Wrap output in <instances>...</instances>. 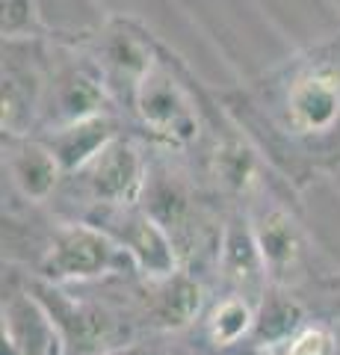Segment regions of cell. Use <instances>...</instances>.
Listing matches in <instances>:
<instances>
[{"label": "cell", "instance_id": "cell-11", "mask_svg": "<svg viewBox=\"0 0 340 355\" xmlns=\"http://www.w3.org/2000/svg\"><path fill=\"white\" fill-rule=\"evenodd\" d=\"M3 172L12 190L30 205L51 202L65 181L57 154L33 133H3Z\"/></svg>", "mask_w": 340, "mask_h": 355}, {"label": "cell", "instance_id": "cell-17", "mask_svg": "<svg viewBox=\"0 0 340 355\" xmlns=\"http://www.w3.org/2000/svg\"><path fill=\"white\" fill-rule=\"evenodd\" d=\"M299 320H302V311L287 296V291H284V287H269V291H263V299L258 302L255 335L263 340V347H269V349L284 347V343L302 329Z\"/></svg>", "mask_w": 340, "mask_h": 355}, {"label": "cell", "instance_id": "cell-16", "mask_svg": "<svg viewBox=\"0 0 340 355\" xmlns=\"http://www.w3.org/2000/svg\"><path fill=\"white\" fill-rule=\"evenodd\" d=\"M258 326V305L243 293H228L207 314V338L213 347H234Z\"/></svg>", "mask_w": 340, "mask_h": 355}, {"label": "cell", "instance_id": "cell-8", "mask_svg": "<svg viewBox=\"0 0 340 355\" xmlns=\"http://www.w3.org/2000/svg\"><path fill=\"white\" fill-rule=\"evenodd\" d=\"M83 222L101 228L125 249L142 282H163L181 270L178 243L142 205L92 207L83 214Z\"/></svg>", "mask_w": 340, "mask_h": 355}, {"label": "cell", "instance_id": "cell-9", "mask_svg": "<svg viewBox=\"0 0 340 355\" xmlns=\"http://www.w3.org/2000/svg\"><path fill=\"white\" fill-rule=\"evenodd\" d=\"M51 36L3 39V133L39 130L51 74Z\"/></svg>", "mask_w": 340, "mask_h": 355}, {"label": "cell", "instance_id": "cell-20", "mask_svg": "<svg viewBox=\"0 0 340 355\" xmlns=\"http://www.w3.org/2000/svg\"><path fill=\"white\" fill-rule=\"evenodd\" d=\"M107 355H160V349H157V343H148V340H130Z\"/></svg>", "mask_w": 340, "mask_h": 355}, {"label": "cell", "instance_id": "cell-18", "mask_svg": "<svg viewBox=\"0 0 340 355\" xmlns=\"http://www.w3.org/2000/svg\"><path fill=\"white\" fill-rule=\"evenodd\" d=\"M51 33L53 30L39 15L36 0H3V39H36Z\"/></svg>", "mask_w": 340, "mask_h": 355}, {"label": "cell", "instance_id": "cell-14", "mask_svg": "<svg viewBox=\"0 0 340 355\" xmlns=\"http://www.w3.org/2000/svg\"><path fill=\"white\" fill-rule=\"evenodd\" d=\"M125 130H127V121L122 116H98V119L78 121V125H65L57 130L39 133V137L48 142L53 154H57L62 172L69 178L74 172H80L83 166H89L98 154H101L116 137H122Z\"/></svg>", "mask_w": 340, "mask_h": 355}, {"label": "cell", "instance_id": "cell-12", "mask_svg": "<svg viewBox=\"0 0 340 355\" xmlns=\"http://www.w3.org/2000/svg\"><path fill=\"white\" fill-rule=\"evenodd\" d=\"M3 347L15 355H65L60 331L30 284L3 293Z\"/></svg>", "mask_w": 340, "mask_h": 355}, {"label": "cell", "instance_id": "cell-5", "mask_svg": "<svg viewBox=\"0 0 340 355\" xmlns=\"http://www.w3.org/2000/svg\"><path fill=\"white\" fill-rule=\"evenodd\" d=\"M136 272L118 243L101 228L83 219H71L53 228L45 252L39 258L36 279L48 284H92L113 275Z\"/></svg>", "mask_w": 340, "mask_h": 355}, {"label": "cell", "instance_id": "cell-4", "mask_svg": "<svg viewBox=\"0 0 340 355\" xmlns=\"http://www.w3.org/2000/svg\"><path fill=\"white\" fill-rule=\"evenodd\" d=\"M83 42L104 74L118 116L127 113L139 83L160 57L163 42L139 18L118 12L107 15L95 30H83Z\"/></svg>", "mask_w": 340, "mask_h": 355}, {"label": "cell", "instance_id": "cell-7", "mask_svg": "<svg viewBox=\"0 0 340 355\" xmlns=\"http://www.w3.org/2000/svg\"><path fill=\"white\" fill-rule=\"evenodd\" d=\"M30 291L51 314L65 355H107L130 343L127 323L109 305L71 296L60 284H48L42 279H33Z\"/></svg>", "mask_w": 340, "mask_h": 355}, {"label": "cell", "instance_id": "cell-2", "mask_svg": "<svg viewBox=\"0 0 340 355\" xmlns=\"http://www.w3.org/2000/svg\"><path fill=\"white\" fill-rule=\"evenodd\" d=\"M219 95H211L195 80L193 69L163 44L157 62L139 83L127 116L134 133L157 151L186 154L204 142Z\"/></svg>", "mask_w": 340, "mask_h": 355}, {"label": "cell", "instance_id": "cell-19", "mask_svg": "<svg viewBox=\"0 0 340 355\" xmlns=\"http://www.w3.org/2000/svg\"><path fill=\"white\" fill-rule=\"evenodd\" d=\"M281 355H337V338L328 326H302L284 343Z\"/></svg>", "mask_w": 340, "mask_h": 355}, {"label": "cell", "instance_id": "cell-3", "mask_svg": "<svg viewBox=\"0 0 340 355\" xmlns=\"http://www.w3.org/2000/svg\"><path fill=\"white\" fill-rule=\"evenodd\" d=\"M98 116H118V110L101 69H98L89 48H86L83 33L65 36V33L53 30L48 95L45 107H42L39 130L33 137Z\"/></svg>", "mask_w": 340, "mask_h": 355}, {"label": "cell", "instance_id": "cell-15", "mask_svg": "<svg viewBox=\"0 0 340 355\" xmlns=\"http://www.w3.org/2000/svg\"><path fill=\"white\" fill-rule=\"evenodd\" d=\"M145 311L151 317V323L163 331H175L190 326L202 311L204 302V291L202 284L178 270L175 275L163 282H145Z\"/></svg>", "mask_w": 340, "mask_h": 355}, {"label": "cell", "instance_id": "cell-6", "mask_svg": "<svg viewBox=\"0 0 340 355\" xmlns=\"http://www.w3.org/2000/svg\"><path fill=\"white\" fill-rule=\"evenodd\" d=\"M145 146L148 142L136 137L134 130H125L89 166L69 175L62 184L78 190V196L86 205V214L92 207L139 205L148 181V166H151Z\"/></svg>", "mask_w": 340, "mask_h": 355}, {"label": "cell", "instance_id": "cell-1", "mask_svg": "<svg viewBox=\"0 0 340 355\" xmlns=\"http://www.w3.org/2000/svg\"><path fill=\"white\" fill-rule=\"evenodd\" d=\"M219 101L290 187L340 172V33L278 60Z\"/></svg>", "mask_w": 340, "mask_h": 355}, {"label": "cell", "instance_id": "cell-10", "mask_svg": "<svg viewBox=\"0 0 340 355\" xmlns=\"http://www.w3.org/2000/svg\"><path fill=\"white\" fill-rule=\"evenodd\" d=\"M251 231H255L258 249L263 266H267V279L269 287H284L293 282V275L302 266L305 254V237L296 216L290 214V207H284L276 198H258L246 207Z\"/></svg>", "mask_w": 340, "mask_h": 355}, {"label": "cell", "instance_id": "cell-13", "mask_svg": "<svg viewBox=\"0 0 340 355\" xmlns=\"http://www.w3.org/2000/svg\"><path fill=\"white\" fill-rule=\"evenodd\" d=\"M216 263H219L222 279L237 287L234 293L255 296L269 284L267 266H263L255 231H251V222H249L246 210H234V214L225 219V225L219 228Z\"/></svg>", "mask_w": 340, "mask_h": 355}]
</instances>
